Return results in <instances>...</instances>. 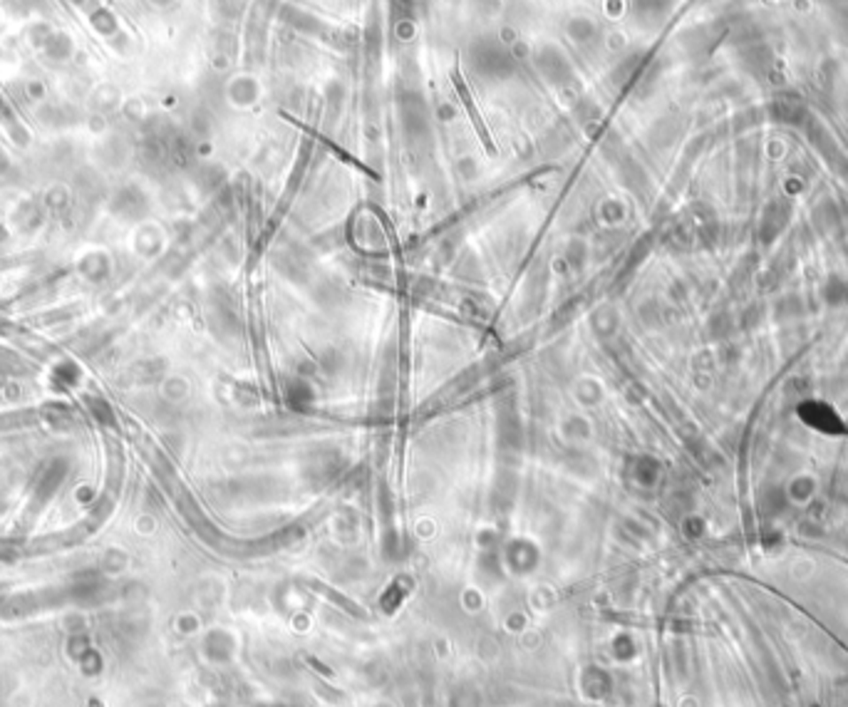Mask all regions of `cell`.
Instances as JSON below:
<instances>
[{"instance_id":"cell-3","label":"cell","mask_w":848,"mask_h":707,"mask_svg":"<svg viewBox=\"0 0 848 707\" xmlns=\"http://www.w3.org/2000/svg\"><path fill=\"white\" fill-rule=\"evenodd\" d=\"M77 8H82V11H88V13H95L97 8H100V3L97 0H73Z\"/></svg>"},{"instance_id":"cell-2","label":"cell","mask_w":848,"mask_h":707,"mask_svg":"<svg viewBox=\"0 0 848 707\" xmlns=\"http://www.w3.org/2000/svg\"><path fill=\"white\" fill-rule=\"evenodd\" d=\"M89 18H92V26L97 27L102 35H110V33L117 30V20H114V15L107 8H97L95 13H89Z\"/></svg>"},{"instance_id":"cell-1","label":"cell","mask_w":848,"mask_h":707,"mask_svg":"<svg viewBox=\"0 0 848 707\" xmlns=\"http://www.w3.org/2000/svg\"><path fill=\"white\" fill-rule=\"evenodd\" d=\"M30 38L52 60H67L73 55V40L67 38L65 33H60V30H52L50 26H38L33 30Z\"/></svg>"}]
</instances>
